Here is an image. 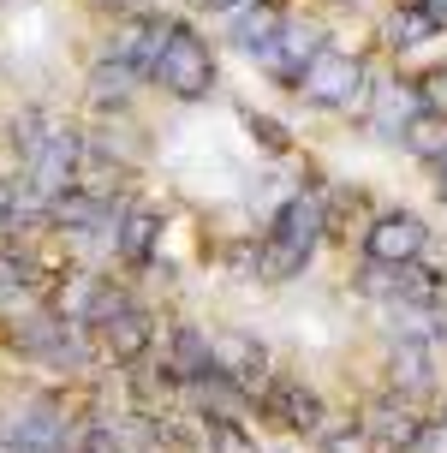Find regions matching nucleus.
I'll return each instance as SVG.
<instances>
[{
    "label": "nucleus",
    "mask_w": 447,
    "mask_h": 453,
    "mask_svg": "<svg viewBox=\"0 0 447 453\" xmlns=\"http://www.w3.org/2000/svg\"><path fill=\"white\" fill-rule=\"evenodd\" d=\"M96 352L102 358H113L119 370H137V364H150L156 358V346H161V317L143 304V298H132L126 311H113L102 328H96Z\"/></svg>",
    "instance_id": "1a4fd4ad"
},
{
    "label": "nucleus",
    "mask_w": 447,
    "mask_h": 453,
    "mask_svg": "<svg viewBox=\"0 0 447 453\" xmlns=\"http://www.w3.org/2000/svg\"><path fill=\"white\" fill-rule=\"evenodd\" d=\"M358 257L381 263V269H405L429 257V221L418 209H376L370 221L358 226Z\"/></svg>",
    "instance_id": "6e6552de"
},
{
    "label": "nucleus",
    "mask_w": 447,
    "mask_h": 453,
    "mask_svg": "<svg viewBox=\"0 0 447 453\" xmlns=\"http://www.w3.org/2000/svg\"><path fill=\"white\" fill-rule=\"evenodd\" d=\"M328 239V191H287L281 209H268L263 233L250 239V280L263 287H287L316 263V250Z\"/></svg>",
    "instance_id": "f257e3e1"
},
{
    "label": "nucleus",
    "mask_w": 447,
    "mask_h": 453,
    "mask_svg": "<svg viewBox=\"0 0 447 453\" xmlns=\"http://www.w3.org/2000/svg\"><path fill=\"white\" fill-rule=\"evenodd\" d=\"M400 150H405L412 161H424V167H429V161H435V156L447 150V108H424V113H418Z\"/></svg>",
    "instance_id": "aec40b11"
},
{
    "label": "nucleus",
    "mask_w": 447,
    "mask_h": 453,
    "mask_svg": "<svg viewBox=\"0 0 447 453\" xmlns=\"http://www.w3.org/2000/svg\"><path fill=\"white\" fill-rule=\"evenodd\" d=\"M322 48H328V30H322L316 19H298V12H287L281 36H274V48H268L263 60H257V72H263L268 84H281V90H298L304 66H311Z\"/></svg>",
    "instance_id": "f8f14e48"
},
{
    "label": "nucleus",
    "mask_w": 447,
    "mask_h": 453,
    "mask_svg": "<svg viewBox=\"0 0 447 453\" xmlns=\"http://www.w3.org/2000/svg\"><path fill=\"white\" fill-rule=\"evenodd\" d=\"M418 453H447V394H435V406H429L424 435H418Z\"/></svg>",
    "instance_id": "4be33fe9"
},
{
    "label": "nucleus",
    "mask_w": 447,
    "mask_h": 453,
    "mask_svg": "<svg viewBox=\"0 0 447 453\" xmlns=\"http://www.w3.org/2000/svg\"><path fill=\"white\" fill-rule=\"evenodd\" d=\"M161 233H167V215H161L156 203H137L132 197L126 215H119V233H113V263L126 274H143L161 250Z\"/></svg>",
    "instance_id": "2eb2a0df"
},
{
    "label": "nucleus",
    "mask_w": 447,
    "mask_h": 453,
    "mask_svg": "<svg viewBox=\"0 0 447 453\" xmlns=\"http://www.w3.org/2000/svg\"><path fill=\"white\" fill-rule=\"evenodd\" d=\"M424 108H435L424 90V78H412V72H388V78H370V96H364V113H358V126L376 137V143H394L400 150L405 132H412V119Z\"/></svg>",
    "instance_id": "0eeeda50"
},
{
    "label": "nucleus",
    "mask_w": 447,
    "mask_h": 453,
    "mask_svg": "<svg viewBox=\"0 0 447 453\" xmlns=\"http://www.w3.org/2000/svg\"><path fill=\"white\" fill-rule=\"evenodd\" d=\"M0 340H6V352H19L24 364H36V370H60V376H89L102 352H96V340L66 322L54 304H24L12 317H0Z\"/></svg>",
    "instance_id": "7ed1b4c3"
},
{
    "label": "nucleus",
    "mask_w": 447,
    "mask_h": 453,
    "mask_svg": "<svg viewBox=\"0 0 447 453\" xmlns=\"http://www.w3.org/2000/svg\"><path fill=\"white\" fill-rule=\"evenodd\" d=\"M447 24L435 19V12H424L418 0H400L394 12H388V24H381V36H388V48H400V54H418V48H429L435 36H442Z\"/></svg>",
    "instance_id": "a211bd4d"
},
{
    "label": "nucleus",
    "mask_w": 447,
    "mask_h": 453,
    "mask_svg": "<svg viewBox=\"0 0 447 453\" xmlns=\"http://www.w3.org/2000/svg\"><path fill=\"white\" fill-rule=\"evenodd\" d=\"M84 143H89V132L78 119H66V113H54V108H24V113H12V126H6L12 167L42 191L48 203L66 197L72 185L84 180Z\"/></svg>",
    "instance_id": "f03ea898"
},
{
    "label": "nucleus",
    "mask_w": 447,
    "mask_h": 453,
    "mask_svg": "<svg viewBox=\"0 0 447 453\" xmlns=\"http://www.w3.org/2000/svg\"><path fill=\"white\" fill-rule=\"evenodd\" d=\"M281 24H287V6L281 0H263V6H250L239 19H227V42L239 48L245 60H263L268 48H274V36H281Z\"/></svg>",
    "instance_id": "f3484780"
},
{
    "label": "nucleus",
    "mask_w": 447,
    "mask_h": 453,
    "mask_svg": "<svg viewBox=\"0 0 447 453\" xmlns=\"http://www.w3.org/2000/svg\"><path fill=\"white\" fill-rule=\"evenodd\" d=\"M250 6H263V0H197V12H209V19H239V12H250Z\"/></svg>",
    "instance_id": "5701e85b"
},
{
    "label": "nucleus",
    "mask_w": 447,
    "mask_h": 453,
    "mask_svg": "<svg viewBox=\"0 0 447 453\" xmlns=\"http://www.w3.org/2000/svg\"><path fill=\"white\" fill-rule=\"evenodd\" d=\"M424 418H429V406L405 400V394H394V388H376V394H370V400L358 406V424L370 430L376 453H418Z\"/></svg>",
    "instance_id": "9d476101"
},
{
    "label": "nucleus",
    "mask_w": 447,
    "mask_h": 453,
    "mask_svg": "<svg viewBox=\"0 0 447 453\" xmlns=\"http://www.w3.org/2000/svg\"><path fill=\"white\" fill-rule=\"evenodd\" d=\"M418 6H424V12H435V19L447 24V0H418Z\"/></svg>",
    "instance_id": "a878e982"
},
{
    "label": "nucleus",
    "mask_w": 447,
    "mask_h": 453,
    "mask_svg": "<svg viewBox=\"0 0 447 453\" xmlns=\"http://www.w3.org/2000/svg\"><path fill=\"white\" fill-rule=\"evenodd\" d=\"M143 90H150V78L132 72L126 60H113V54H102V60L84 72V108L96 113V119H132Z\"/></svg>",
    "instance_id": "ddd939ff"
},
{
    "label": "nucleus",
    "mask_w": 447,
    "mask_h": 453,
    "mask_svg": "<svg viewBox=\"0 0 447 453\" xmlns=\"http://www.w3.org/2000/svg\"><path fill=\"white\" fill-rule=\"evenodd\" d=\"M429 173H435V197H442V203H447V150H442V156H435V161H429Z\"/></svg>",
    "instance_id": "393cba45"
},
{
    "label": "nucleus",
    "mask_w": 447,
    "mask_h": 453,
    "mask_svg": "<svg viewBox=\"0 0 447 453\" xmlns=\"http://www.w3.org/2000/svg\"><path fill=\"white\" fill-rule=\"evenodd\" d=\"M89 6H102V12H113V19H132V12H150L143 0H89Z\"/></svg>",
    "instance_id": "b1692460"
},
{
    "label": "nucleus",
    "mask_w": 447,
    "mask_h": 453,
    "mask_svg": "<svg viewBox=\"0 0 447 453\" xmlns=\"http://www.w3.org/2000/svg\"><path fill=\"white\" fill-rule=\"evenodd\" d=\"M209 340H215V370H221L227 382L245 388L250 406H257V388L281 370V364H274V352H268L250 328H209Z\"/></svg>",
    "instance_id": "4468645a"
},
{
    "label": "nucleus",
    "mask_w": 447,
    "mask_h": 453,
    "mask_svg": "<svg viewBox=\"0 0 447 453\" xmlns=\"http://www.w3.org/2000/svg\"><path fill=\"white\" fill-rule=\"evenodd\" d=\"M381 388H394L405 400L429 406L442 394V346H424V340H388L381 346Z\"/></svg>",
    "instance_id": "9b49d317"
},
{
    "label": "nucleus",
    "mask_w": 447,
    "mask_h": 453,
    "mask_svg": "<svg viewBox=\"0 0 447 453\" xmlns=\"http://www.w3.org/2000/svg\"><path fill=\"white\" fill-rule=\"evenodd\" d=\"M328 418H335V406H328L322 388L304 382L298 370H274V376L257 388V424L292 435V441H316V435L328 430Z\"/></svg>",
    "instance_id": "423d86ee"
},
{
    "label": "nucleus",
    "mask_w": 447,
    "mask_h": 453,
    "mask_svg": "<svg viewBox=\"0 0 447 453\" xmlns=\"http://www.w3.org/2000/svg\"><path fill=\"white\" fill-rule=\"evenodd\" d=\"M370 60L358 54V48H340L328 42L322 54H316L311 66H304V78H298V102L311 113H340V119H358L364 113V96H370Z\"/></svg>",
    "instance_id": "39448f33"
},
{
    "label": "nucleus",
    "mask_w": 447,
    "mask_h": 453,
    "mask_svg": "<svg viewBox=\"0 0 447 453\" xmlns=\"http://www.w3.org/2000/svg\"><path fill=\"white\" fill-rule=\"evenodd\" d=\"M197 418V453H263L250 418H215V411H191Z\"/></svg>",
    "instance_id": "6ab92c4d"
},
{
    "label": "nucleus",
    "mask_w": 447,
    "mask_h": 453,
    "mask_svg": "<svg viewBox=\"0 0 447 453\" xmlns=\"http://www.w3.org/2000/svg\"><path fill=\"white\" fill-rule=\"evenodd\" d=\"M311 448L316 453H376V441H370V430L358 424V411H352V418H340V411H335V418H328V430L316 435Z\"/></svg>",
    "instance_id": "412c9836"
},
{
    "label": "nucleus",
    "mask_w": 447,
    "mask_h": 453,
    "mask_svg": "<svg viewBox=\"0 0 447 453\" xmlns=\"http://www.w3.org/2000/svg\"><path fill=\"white\" fill-rule=\"evenodd\" d=\"M48 197L24 180L19 167L0 173V239H30V233H48Z\"/></svg>",
    "instance_id": "dca6fc26"
},
{
    "label": "nucleus",
    "mask_w": 447,
    "mask_h": 453,
    "mask_svg": "<svg viewBox=\"0 0 447 453\" xmlns=\"http://www.w3.org/2000/svg\"><path fill=\"white\" fill-rule=\"evenodd\" d=\"M150 90H161L167 102L191 108V102H209L221 90V66H215V48L197 24L167 19V36H161V54L150 66Z\"/></svg>",
    "instance_id": "20e7f679"
}]
</instances>
